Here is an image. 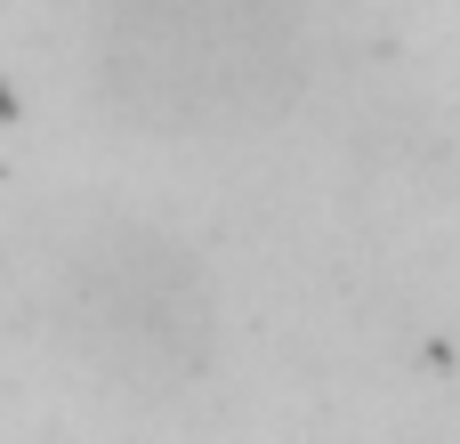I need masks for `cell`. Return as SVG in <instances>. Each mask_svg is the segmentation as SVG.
<instances>
[{
  "instance_id": "1",
  "label": "cell",
  "mask_w": 460,
  "mask_h": 444,
  "mask_svg": "<svg viewBox=\"0 0 460 444\" xmlns=\"http://www.w3.org/2000/svg\"><path fill=\"white\" fill-rule=\"evenodd\" d=\"M105 97L170 138L267 121L299 81L291 0H89Z\"/></svg>"
},
{
  "instance_id": "2",
  "label": "cell",
  "mask_w": 460,
  "mask_h": 444,
  "mask_svg": "<svg viewBox=\"0 0 460 444\" xmlns=\"http://www.w3.org/2000/svg\"><path fill=\"white\" fill-rule=\"evenodd\" d=\"M24 299L40 332L121 388H170L210 348V291L178 243L137 218H73L49 226L24 259Z\"/></svg>"
}]
</instances>
